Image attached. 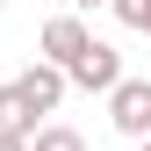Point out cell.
Masks as SVG:
<instances>
[{
	"instance_id": "1",
	"label": "cell",
	"mask_w": 151,
	"mask_h": 151,
	"mask_svg": "<svg viewBox=\"0 0 151 151\" xmlns=\"http://www.w3.org/2000/svg\"><path fill=\"white\" fill-rule=\"evenodd\" d=\"M65 79H72V86H86V93H115V86H122V50L93 36V43L79 50V58L65 65Z\"/></svg>"
},
{
	"instance_id": "2",
	"label": "cell",
	"mask_w": 151,
	"mask_h": 151,
	"mask_svg": "<svg viewBox=\"0 0 151 151\" xmlns=\"http://www.w3.org/2000/svg\"><path fill=\"white\" fill-rule=\"evenodd\" d=\"M108 122L122 129V137H151V79H122L115 93H108Z\"/></svg>"
},
{
	"instance_id": "3",
	"label": "cell",
	"mask_w": 151,
	"mask_h": 151,
	"mask_svg": "<svg viewBox=\"0 0 151 151\" xmlns=\"http://www.w3.org/2000/svg\"><path fill=\"white\" fill-rule=\"evenodd\" d=\"M14 86H22V101L36 108V115H50V108L65 101V86H72V79H65V65H50V58H36V65L22 72V79H14Z\"/></svg>"
},
{
	"instance_id": "4",
	"label": "cell",
	"mask_w": 151,
	"mask_h": 151,
	"mask_svg": "<svg viewBox=\"0 0 151 151\" xmlns=\"http://www.w3.org/2000/svg\"><path fill=\"white\" fill-rule=\"evenodd\" d=\"M86 43H93V36H86V22H79V14H58V22H43V58H50V65H72Z\"/></svg>"
},
{
	"instance_id": "5",
	"label": "cell",
	"mask_w": 151,
	"mask_h": 151,
	"mask_svg": "<svg viewBox=\"0 0 151 151\" xmlns=\"http://www.w3.org/2000/svg\"><path fill=\"white\" fill-rule=\"evenodd\" d=\"M0 137H36V108L22 101V86H0Z\"/></svg>"
},
{
	"instance_id": "6",
	"label": "cell",
	"mask_w": 151,
	"mask_h": 151,
	"mask_svg": "<svg viewBox=\"0 0 151 151\" xmlns=\"http://www.w3.org/2000/svg\"><path fill=\"white\" fill-rule=\"evenodd\" d=\"M29 151H86V137H79V129H65V122H43V129L29 137Z\"/></svg>"
},
{
	"instance_id": "7",
	"label": "cell",
	"mask_w": 151,
	"mask_h": 151,
	"mask_svg": "<svg viewBox=\"0 0 151 151\" xmlns=\"http://www.w3.org/2000/svg\"><path fill=\"white\" fill-rule=\"evenodd\" d=\"M108 7H115V22H122V29L151 36V0H108Z\"/></svg>"
},
{
	"instance_id": "8",
	"label": "cell",
	"mask_w": 151,
	"mask_h": 151,
	"mask_svg": "<svg viewBox=\"0 0 151 151\" xmlns=\"http://www.w3.org/2000/svg\"><path fill=\"white\" fill-rule=\"evenodd\" d=\"M0 151H29V137H0Z\"/></svg>"
},
{
	"instance_id": "9",
	"label": "cell",
	"mask_w": 151,
	"mask_h": 151,
	"mask_svg": "<svg viewBox=\"0 0 151 151\" xmlns=\"http://www.w3.org/2000/svg\"><path fill=\"white\" fill-rule=\"evenodd\" d=\"M72 7H108V0H72Z\"/></svg>"
},
{
	"instance_id": "10",
	"label": "cell",
	"mask_w": 151,
	"mask_h": 151,
	"mask_svg": "<svg viewBox=\"0 0 151 151\" xmlns=\"http://www.w3.org/2000/svg\"><path fill=\"white\" fill-rule=\"evenodd\" d=\"M144 151H151V137H144Z\"/></svg>"
},
{
	"instance_id": "11",
	"label": "cell",
	"mask_w": 151,
	"mask_h": 151,
	"mask_svg": "<svg viewBox=\"0 0 151 151\" xmlns=\"http://www.w3.org/2000/svg\"><path fill=\"white\" fill-rule=\"evenodd\" d=\"M0 7H7V0H0Z\"/></svg>"
}]
</instances>
